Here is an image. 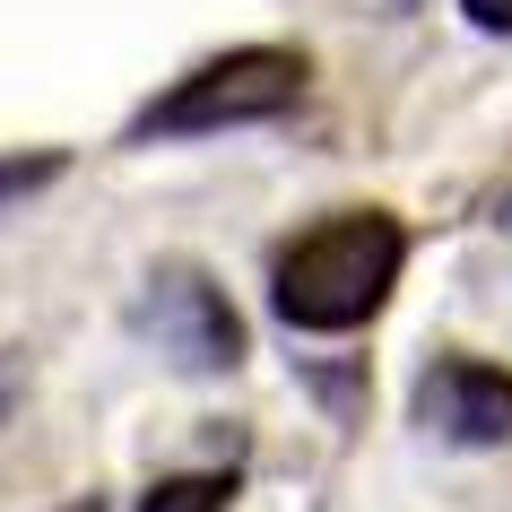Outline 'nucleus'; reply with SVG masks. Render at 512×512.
I'll list each match as a JSON object with an SVG mask.
<instances>
[{
  "mask_svg": "<svg viewBox=\"0 0 512 512\" xmlns=\"http://www.w3.org/2000/svg\"><path fill=\"white\" fill-rule=\"evenodd\" d=\"M408 261V226L391 209H339L322 226H304L270 270V304L287 330H313V339H339V330H365L391 304Z\"/></svg>",
  "mask_w": 512,
  "mask_h": 512,
  "instance_id": "f257e3e1",
  "label": "nucleus"
},
{
  "mask_svg": "<svg viewBox=\"0 0 512 512\" xmlns=\"http://www.w3.org/2000/svg\"><path fill=\"white\" fill-rule=\"evenodd\" d=\"M296 96H304V53H287V44H235V53L183 70V79L131 122V139H200V131L278 122Z\"/></svg>",
  "mask_w": 512,
  "mask_h": 512,
  "instance_id": "f03ea898",
  "label": "nucleus"
},
{
  "mask_svg": "<svg viewBox=\"0 0 512 512\" xmlns=\"http://www.w3.org/2000/svg\"><path fill=\"white\" fill-rule=\"evenodd\" d=\"M148 330H157V348L174 356V365H191V374H226V365H243L235 304L217 296L191 261H165V270L148 278Z\"/></svg>",
  "mask_w": 512,
  "mask_h": 512,
  "instance_id": "7ed1b4c3",
  "label": "nucleus"
},
{
  "mask_svg": "<svg viewBox=\"0 0 512 512\" xmlns=\"http://www.w3.org/2000/svg\"><path fill=\"white\" fill-rule=\"evenodd\" d=\"M417 417L452 443H504L512 434V374L478 356H434L417 382Z\"/></svg>",
  "mask_w": 512,
  "mask_h": 512,
  "instance_id": "20e7f679",
  "label": "nucleus"
},
{
  "mask_svg": "<svg viewBox=\"0 0 512 512\" xmlns=\"http://www.w3.org/2000/svg\"><path fill=\"white\" fill-rule=\"evenodd\" d=\"M235 478H217V469H191V478H157L139 495V512H226Z\"/></svg>",
  "mask_w": 512,
  "mask_h": 512,
  "instance_id": "39448f33",
  "label": "nucleus"
},
{
  "mask_svg": "<svg viewBox=\"0 0 512 512\" xmlns=\"http://www.w3.org/2000/svg\"><path fill=\"white\" fill-rule=\"evenodd\" d=\"M469 9V27H486V35H512V0H460Z\"/></svg>",
  "mask_w": 512,
  "mask_h": 512,
  "instance_id": "423d86ee",
  "label": "nucleus"
},
{
  "mask_svg": "<svg viewBox=\"0 0 512 512\" xmlns=\"http://www.w3.org/2000/svg\"><path fill=\"white\" fill-rule=\"evenodd\" d=\"M61 512H96V504H61Z\"/></svg>",
  "mask_w": 512,
  "mask_h": 512,
  "instance_id": "0eeeda50",
  "label": "nucleus"
}]
</instances>
